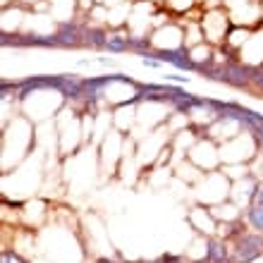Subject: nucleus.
<instances>
[{
	"label": "nucleus",
	"mask_w": 263,
	"mask_h": 263,
	"mask_svg": "<svg viewBox=\"0 0 263 263\" xmlns=\"http://www.w3.org/2000/svg\"><path fill=\"white\" fill-rule=\"evenodd\" d=\"M263 254V237L247 235L237 242V263H251Z\"/></svg>",
	"instance_id": "f257e3e1"
},
{
	"label": "nucleus",
	"mask_w": 263,
	"mask_h": 263,
	"mask_svg": "<svg viewBox=\"0 0 263 263\" xmlns=\"http://www.w3.org/2000/svg\"><path fill=\"white\" fill-rule=\"evenodd\" d=\"M101 263H110V261H101Z\"/></svg>",
	"instance_id": "0eeeda50"
},
{
	"label": "nucleus",
	"mask_w": 263,
	"mask_h": 263,
	"mask_svg": "<svg viewBox=\"0 0 263 263\" xmlns=\"http://www.w3.org/2000/svg\"><path fill=\"white\" fill-rule=\"evenodd\" d=\"M3 263H24V261H22L17 254H12V251H10V254L5 251V254H3Z\"/></svg>",
	"instance_id": "39448f33"
},
{
	"label": "nucleus",
	"mask_w": 263,
	"mask_h": 263,
	"mask_svg": "<svg viewBox=\"0 0 263 263\" xmlns=\"http://www.w3.org/2000/svg\"><path fill=\"white\" fill-rule=\"evenodd\" d=\"M158 58H160V60H167L170 65H177V67L192 69V63H189V60H187L184 55H180V53H167V50H165V53H160Z\"/></svg>",
	"instance_id": "f03ea898"
},
{
	"label": "nucleus",
	"mask_w": 263,
	"mask_h": 263,
	"mask_svg": "<svg viewBox=\"0 0 263 263\" xmlns=\"http://www.w3.org/2000/svg\"><path fill=\"white\" fill-rule=\"evenodd\" d=\"M249 222H251V228L256 230V232H263V206H254V208H249Z\"/></svg>",
	"instance_id": "7ed1b4c3"
},
{
	"label": "nucleus",
	"mask_w": 263,
	"mask_h": 263,
	"mask_svg": "<svg viewBox=\"0 0 263 263\" xmlns=\"http://www.w3.org/2000/svg\"><path fill=\"white\" fill-rule=\"evenodd\" d=\"M125 46H127V39L120 34L108 36V43H105V48H110V50H125Z\"/></svg>",
	"instance_id": "20e7f679"
},
{
	"label": "nucleus",
	"mask_w": 263,
	"mask_h": 263,
	"mask_svg": "<svg viewBox=\"0 0 263 263\" xmlns=\"http://www.w3.org/2000/svg\"><path fill=\"white\" fill-rule=\"evenodd\" d=\"M256 199H258V206H263V187L258 189V194H256Z\"/></svg>",
	"instance_id": "423d86ee"
}]
</instances>
